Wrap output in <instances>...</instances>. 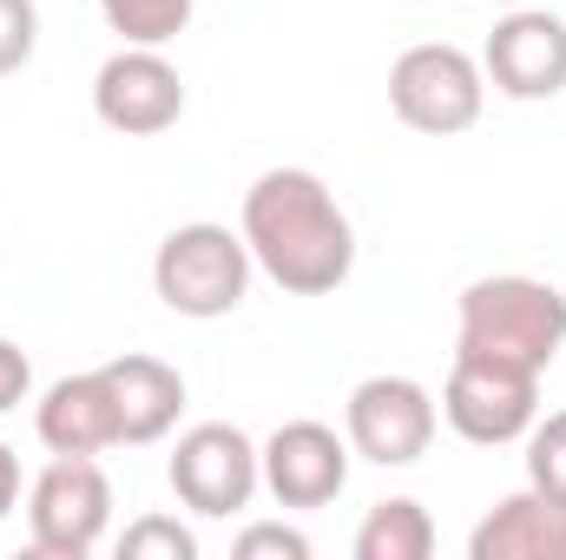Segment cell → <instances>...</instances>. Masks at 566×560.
Wrapping results in <instances>:
<instances>
[{"label": "cell", "mask_w": 566, "mask_h": 560, "mask_svg": "<svg viewBox=\"0 0 566 560\" xmlns=\"http://www.w3.org/2000/svg\"><path fill=\"white\" fill-rule=\"evenodd\" d=\"M244 245L251 265L290 297H329L356 271V231L336 191L303 165H277L244 191Z\"/></svg>", "instance_id": "1"}, {"label": "cell", "mask_w": 566, "mask_h": 560, "mask_svg": "<svg viewBox=\"0 0 566 560\" xmlns=\"http://www.w3.org/2000/svg\"><path fill=\"white\" fill-rule=\"evenodd\" d=\"M454 350L507 356L547 370L566 350V297L541 278H481L461 290V336Z\"/></svg>", "instance_id": "2"}, {"label": "cell", "mask_w": 566, "mask_h": 560, "mask_svg": "<svg viewBox=\"0 0 566 560\" xmlns=\"http://www.w3.org/2000/svg\"><path fill=\"white\" fill-rule=\"evenodd\" d=\"M151 290H158V303L171 317H191V323L231 317L251 297V245H244V231L205 225V218L165 231V245L151 258Z\"/></svg>", "instance_id": "3"}, {"label": "cell", "mask_w": 566, "mask_h": 560, "mask_svg": "<svg viewBox=\"0 0 566 560\" xmlns=\"http://www.w3.org/2000/svg\"><path fill=\"white\" fill-rule=\"evenodd\" d=\"M441 416L474 448L521 442L541 422V370L507 363V356H481V350H454V370L441 383Z\"/></svg>", "instance_id": "4"}, {"label": "cell", "mask_w": 566, "mask_h": 560, "mask_svg": "<svg viewBox=\"0 0 566 560\" xmlns=\"http://www.w3.org/2000/svg\"><path fill=\"white\" fill-rule=\"evenodd\" d=\"M389 106L409 133H428V139H454L481 120L488 106V73L474 53L448 46V40H422L409 46L396 66H389Z\"/></svg>", "instance_id": "5"}, {"label": "cell", "mask_w": 566, "mask_h": 560, "mask_svg": "<svg viewBox=\"0 0 566 560\" xmlns=\"http://www.w3.org/2000/svg\"><path fill=\"white\" fill-rule=\"evenodd\" d=\"M113 528V481L93 455H53L27 488V535L46 560H86Z\"/></svg>", "instance_id": "6"}, {"label": "cell", "mask_w": 566, "mask_h": 560, "mask_svg": "<svg viewBox=\"0 0 566 560\" xmlns=\"http://www.w3.org/2000/svg\"><path fill=\"white\" fill-rule=\"evenodd\" d=\"M165 481H171V495H178L191 515L224 521V515L251 508V495L264 488V455H258V442H251L244 428H231V422H198V428L178 435V448H171V462H165Z\"/></svg>", "instance_id": "7"}, {"label": "cell", "mask_w": 566, "mask_h": 560, "mask_svg": "<svg viewBox=\"0 0 566 560\" xmlns=\"http://www.w3.org/2000/svg\"><path fill=\"white\" fill-rule=\"evenodd\" d=\"M441 428V409L416 376H369L349 390L343 403V435H349V455L376 462V468H409L422 462L428 442Z\"/></svg>", "instance_id": "8"}, {"label": "cell", "mask_w": 566, "mask_h": 560, "mask_svg": "<svg viewBox=\"0 0 566 560\" xmlns=\"http://www.w3.org/2000/svg\"><path fill=\"white\" fill-rule=\"evenodd\" d=\"M93 113L126 139H158L185 120V80L158 46H119L93 80Z\"/></svg>", "instance_id": "9"}, {"label": "cell", "mask_w": 566, "mask_h": 560, "mask_svg": "<svg viewBox=\"0 0 566 560\" xmlns=\"http://www.w3.org/2000/svg\"><path fill=\"white\" fill-rule=\"evenodd\" d=\"M481 73L507 100H560L566 93V20L547 7H507V20L481 46Z\"/></svg>", "instance_id": "10"}, {"label": "cell", "mask_w": 566, "mask_h": 560, "mask_svg": "<svg viewBox=\"0 0 566 560\" xmlns=\"http://www.w3.org/2000/svg\"><path fill=\"white\" fill-rule=\"evenodd\" d=\"M258 455L277 508H329L349 481V435H336L329 422H283Z\"/></svg>", "instance_id": "11"}, {"label": "cell", "mask_w": 566, "mask_h": 560, "mask_svg": "<svg viewBox=\"0 0 566 560\" xmlns=\"http://www.w3.org/2000/svg\"><path fill=\"white\" fill-rule=\"evenodd\" d=\"M468 560H566V508L547 501L541 488L501 495V501L474 521Z\"/></svg>", "instance_id": "12"}, {"label": "cell", "mask_w": 566, "mask_h": 560, "mask_svg": "<svg viewBox=\"0 0 566 560\" xmlns=\"http://www.w3.org/2000/svg\"><path fill=\"white\" fill-rule=\"evenodd\" d=\"M40 442L53 455H106L119 448V409H113V390H106V370H80V376H60L46 396H40Z\"/></svg>", "instance_id": "13"}, {"label": "cell", "mask_w": 566, "mask_h": 560, "mask_svg": "<svg viewBox=\"0 0 566 560\" xmlns=\"http://www.w3.org/2000/svg\"><path fill=\"white\" fill-rule=\"evenodd\" d=\"M106 370V390H113V409H119V448H145V442H165L178 416H185V376L158 356H113L99 363Z\"/></svg>", "instance_id": "14"}, {"label": "cell", "mask_w": 566, "mask_h": 560, "mask_svg": "<svg viewBox=\"0 0 566 560\" xmlns=\"http://www.w3.org/2000/svg\"><path fill=\"white\" fill-rule=\"evenodd\" d=\"M428 554H434V521L409 495L376 501L356 528V560H428Z\"/></svg>", "instance_id": "15"}, {"label": "cell", "mask_w": 566, "mask_h": 560, "mask_svg": "<svg viewBox=\"0 0 566 560\" xmlns=\"http://www.w3.org/2000/svg\"><path fill=\"white\" fill-rule=\"evenodd\" d=\"M191 7L198 0H99L106 27L126 40V46H165L191 27Z\"/></svg>", "instance_id": "16"}, {"label": "cell", "mask_w": 566, "mask_h": 560, "mask_svg": "<svg viewBox=\"0 0 566 560\" xmlns=\"http://www.w3.org/2000/svg\"><path fill=\"white\" fill-rule=\"evenodd\" d=\"M527 488L566 508V409L527 428Z\"/></svg>", "instance_id": "17"}, {"label": "cell", "mask_w": 566, "mask_h": 560, "mask_svg": "<svg viewBox=\"0 0 566 560\" xmlns=\"http://www.w3.org/2000/svg\"><path fill=\"white\" fill-rule=\"evenodd\" d=\"M119 554L126 560H198V535L178 528L171 515H139V521L119 535Z\"/></svg>", "instance_id": "18"}, {"label": "cell", "mask_w": 566, "mask_h": 560, "mask_svg": "<svg viewBox=\"0 0 566 560\" xmlns=\"http://www.w3.org/2000/svg\"><path fill=\"white\" fill-rule=\"evenodd\" d=\"M40 46V7L33 0H0V80L20 73Z\"/></svg>", "instance_id": "19"}, {"label": "cell", "mask_w": 566, "mask_h": 560, "mask_svg": "<svg viewBox=\"0 0 566 560\" xmlns=\"http://www.w3.org/2000/svg\"><path fill=\"white\" fill-rule=\"evenodd\" d=\"M238 560H310V535L303 528H283V521H251L238 541H231Z\"/></svg>", "instance_id": "20"}, {"label": "cell", "mask_w": 566, "mask_h": 560, "mask_svg": "<svg viewBox=\"0 0 566 560\" xmlns=\"http://www.w3.org/2000/svg\"><path fill=\"white\" fill-rule=\"evenodd\" d=\"M27 390H33V363H27V350H20V343H7V336H0V416H7V409H20V403H27Z\"/></svg>", "instance_id": "21"}, {"label": "cell", "mask_w": 566, "mask_h": 560, "mask_svg": "<svg viewBox=\"0 0 566 560\" xmlns=\"http://www.w3.org/2000/svg\"><path fill=\"white\" fill-rule=\"evenodd\" d=\"M13 508H20V455L0 442V521H7Z\"/></svg>", "instance_id": "22"}, {"label": "cell", "mask_w": 566, "mask_h": 560, "mask_svg": "<svg viewBox=\"0 0 566 560\" xmlns=\"http://www.w3.org/2000/svg\"><path fill=\"white\" fill-rule=\"evenodd\" d=\"M501 7H534V0H501Z\"/></svg>", "instance_id": "23"}]
</instances>
